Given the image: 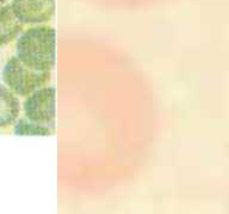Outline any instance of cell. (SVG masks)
Returning <instances> with one entry per match:
<instances>
[{"mask_svg": "<svg viewBox=\"0 0 229 214\" xmlns=\"http://www.w3.org/2000/svg\"><path fill=\"white\" fill-rule=\"evenodd\" d=\"M17 57L33 69L50 73L55 65V30L39 25L23 32L17 42Z\"/></svg>", "mask_w": 229, "mask_h": 214, "instance_id": "6da1fadb", "label": "cell"}, {"mask_svg": "<svg viewBox=\"0 0 229 214\" xmlns=\"http://www.w3.org/2000/svg\"><path fill=\"white\" fill-rule=\"evenodd\" d=\"M50 79V73L41 71L24 64L17 56L6 62L3 70V80L6 87L17 95H30L44 87Z\"/></svg>", "mask_w": 229, "mask_h": 214, "instance_id": "7a4b0ae2", "label": "cell"}, {"mask_svg": "<svg viewBox=\"0 0 229 214\" xmlns=\"http://www.w3.org/2000/svg\"><path fill=\"white\" fill-rule=\"evenodd\" d=\"M56 90L53 86H44L33 92L24 102L25 118L33 123L55 126Z\"/></svg>", "mask_w": 229, "mask_h": 214, "instance_id": "3957f363", "label": "cell"}, {"mask_svg": "<svg viewBox=\"0 0 229 214\" xmlns=\"http://www.w3.org/2000/svg\"><path fill=\"white\" fill-rule=\"evenodd\" d=\"M11 7L22 23L37 24L54 16L55 0H13Z\"/></svg>", "mask_w": 229, "mask_h": 214, "instance_id": "277c9868", "label": "cell"}, {"mask_svg": "<svg viewBox=\"0 0 229 214\" xmlns=\"http://www.w3.org/2000/svg\"><path fill=\"white\" fill-rule=\"evenodd\" d=\"M21 105L15 93L0 85V127L10 126L17 120Z\"/></svg>", "mask_w": 229, "mask_h": 214, "instance_id": "5b68a950", "label": "cell"}, {"mask_svg": "<svg viewBox=\"0 0 229 214\" xmlns=\"http://www.w3.org/2000/svg\"><path fill=\"white\" fill-rule=\"evenodd\" d=\"M22 26L23 23L17 18L11 6H0V45L15 39Z\"/></svg>", "mask_w": 229, "mask_h": 214, "instance_id": "8992f818", "label": "cell"}, {"mask_svg": "<svg viewBox=\"0 0 229 214\" xmlns=\"http://www.w3.org/2000/svg\"><path fill=\"white\" fill-rule=\"evenodd\" d=\"M54 131L55 126L37 124L26 118L18 120L15 126V133L17 136H50Z\"/></svg>", "mask_w": 229, "mask_h": 214, "instance_id": "52a82bcc", "label": "cell"}, {"mask_svg": "<svg viewBox=\"0 0 229 214\" xmlns=\"http://www.w3.org/2000/svg\"><path fill=\"white\" fill-rule=\"evenodd\" d=\"M4 1H6V0H0V4H1V3H4Z\"/></svg>", "mask_w": 229, "mask_h": 214, "instance_id": "ba28073f", "label": "cell"}]
</instances>
